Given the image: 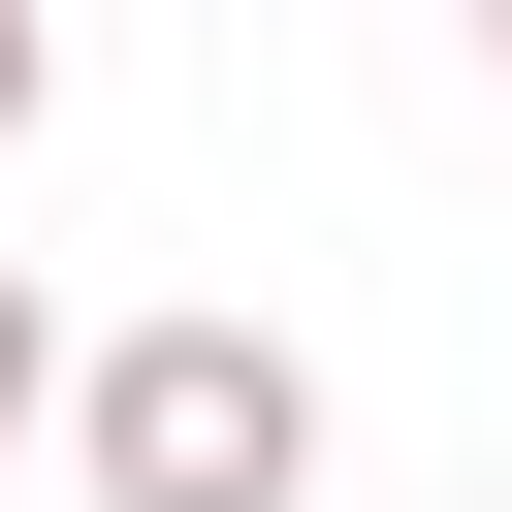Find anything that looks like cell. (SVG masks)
I'll use <instances>...</instances> for the list:
<instances>
[{"instance_id": "cell-4", "label": "cell", "mask_w": 512, "mask_h": 512, "mask_svg": "<svg viewBox=\"0 0 512 512\" xmlns=\"http://www.w3.org/2000/svg\"><path fill=\"white\" fill-rule=\"evenodd\" d=\"M480 32H512V0H480Z\"/></svg>"}, {"instance_id": "cell-2", "label": "cell", "mask_w": 512, "mask_h": 512, "mask_svg": "<svg viewBox=\"0 0 512 512\" xmlns=\"http://www.w3.org/2000/svg\"><path fill=\"white\" fill-rule=\"evenodd\" d=\"M32 416H64V320H32V256H0V448H32Z\"/></svg>"}, {"instance_id": "cell-1", "label": "cell", "mask_w": 512, "mask_h": 512, "mask_svg": "<svg viewBox=\"0 0 512 512\" xmlns=\"http://www.w3.org/2000/svg\"><path fill=\"white\" fill-rule=\"evenodd\" d=\"M64 480L96 512H320V352L288 320H128V352H64Z\"/></svg>"}, {"instance_id": "cell-3", "label": "cell", "mask_w": 512, "mask_h": 512, "mask_svg": "<svg viewBox=\"0 0 512 512\" xmlns=\"http://www.w3.org/2000/svg\"><path fill=\"white\" fill-rule=\"evenodd\" d=\"M32 128H64V32H32V0H0V160H32Z\"/></svg>"}]
</instances>
